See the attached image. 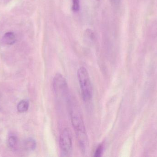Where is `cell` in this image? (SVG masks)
<instances>
[{
	"label": "cell",
	"mask_w": 157,
	"mask_h": 157,
	"mask_svg": "<svg viewBox=\"0 0 157 157\" xmlns=\"http://www.w3.org/2000/svg\"><path fill=\"white\" fill-rule=\"evenodd\" d=\"M8 143L10 147L14 149L16 147L17 145V138L16 136H13V135L10 136L8 139Z\"/></svg>",
	"instance_id": "cell-8"
},
{
	"label": "cell",
	"mask_w": 157,
	"mask_h": 157,
	"mask_svg": "<svg viewBox=\"0 0 157 157\" xmlns=\"http://www.w3.org/2000/svg\"><path fill=\"white\" fill-rule=\"evenodd\" d=\"M77 77L82 98L85 101H89L92 99L93 88L88 72L85 67L82 66L78 69Z\"/></svg>",
	"instance_id": "cell-2"
},
{
	"label": "cell",
	"mask_w": 157,
	"mask_h": 157,
	"mask_svg": "<svg viewBox=\"0 0 157 157\" xmlns=\"http://www.w3.org/2000/svg\"><path fill=\"white\" fill-rule=\"evenodd\" d=\"M59 146L63 155H68L71 152L72 140L70 131L67 129L63 130L61 133L59 137Z\"/></svg>",
	"instance_id": "cell-4"
},
{
	"label": "cell",
	"mask_w": 157,
	"mask_h": 157,
	"mask_svg": "<svg viewBox=\"0 0 157 157\" xmlns=\"http://www.w3.org/2000/svg\"><path fill=\"white\" fill-rule=\"evenodd\" d=\"M25 148L27 150H33L36 147V143L32 138H29L25 143Z\"/></svg>",
	"instance_id": "cell-7"
},
{
	"label": "cell",
	"mask_w": 157,
	"mask_h": 157,
	"mask_svg": "<svg viewBox=\"0 0 157 157\" xmlns=\"http://www.w3.org/2000/svg\"><path fill=\"white\" fill-rule=\"evenodd\" d=\"M29 107V102L27 100H23L19 102L17 105V111L20 113L26 112L28 110Z\"/></svg>",
	"instance_id": "cell-6"
},
{
	"label": "cell",
	"mask_w": 157,
	"mask_h": 157,
	"mask_svg": "<svg viewBox=\"0 0 157 157\" xmlns=\"http://www.w3.org/2000/svg\"><path fill=\"white\" fill-rule=\"evenodd\" d=\"M104 147L102 144H100L98 146V147L95 151V154H94V156L96 157H99L101 156V155L103 152Z\"/></svg>",
	"instance_id": "cell-10"
},
{
	"label": "cell",
	"mask_w": 157,
	"mask_h": 157,
	"mask_svg": "<svg viewBox=\"0 0 157 157\" xmlns=\"http://www.w3.org/2000/svg\"><path fill=\"white\" fill-rule=\"evenodd\" d=\"M53 88L56 95L63 97L68 96V84L66 79L61 74H57L54 77Z\"/></svg>",
	"instance_id": "cell-3"
},
{
	"label": "cell",
	"mask_w": 157,
	"mask_h": 157,
	"mask_svg": "<svg viewBox=\"0 0 157 157\" xmlns=\"http://www.w3.org/2000/svg\"><path fill=\"white\" fill-rule=\"evenodd\" d=\"M72 9L73 12L77 13L80 9V0H72Z\"/></svg>",
	"instance_id": "cell-9"
},
{
	"label": "cell",
	"mask_w": 157,
	"mask_h": 157,
	"mask_svg": "<svg viewBox=\"0 0 157 157\" xmlns=\"http://www.w3.org/2000/svg\"><path fill=\"white\" fill-rule=\"evenodd\" d=\"M2 42L8 45H12L15 43L17 41L15 34L12 31L6 32L3 36Z\"/></svg>",
	"instance_id": "cell-5"
},
{
	"label": "cell",
	"mask_w": 157,
	"mask_h": 157,
	"mask_svg": "<svg viewBox=\"0 0 157 157\" xmlns=\"http://www.w3.org/2000/svg\"><path fill=\"white\" fill-rule=\"evenodd\" d=\"M113 4H118L121 2V0H109Z\"/></svg>",
	"instance_id": "cell-11"
},
{
	"label": "cell",
	"mask_w": 157,
	"mask_h": 157,
	"mask_svg": "<svg viewBox=\"0 0 157 157\" xmlns=\"http://www.w3.org/2000/svg\"><path fill=\"white\" fill-rule=\"evenodd\" d=\"M71 117L72 124L78 137L79 145L82 150H85L87 143L86 127L82 115L78 107L74 103L71 106Z\"/></svg>",
	"instance_id": "cell-1"
}]
</instances>
